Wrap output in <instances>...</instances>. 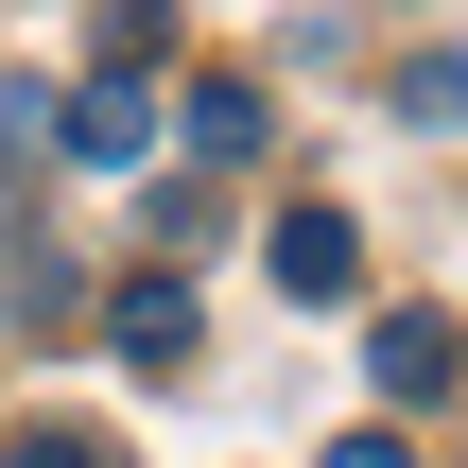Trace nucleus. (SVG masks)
<instances>
[{
	"label": "nucleus",
	"instance_id": "obj_1",
	"mask_svg": "<svg viewBox=\"0 0 468 468\" xmlns=\"http://www.w3.org/2000/svg\"><path fill=\"white\" fill-rule=\"evenodd\" d=\"M156 87L139 69H104V87H52V156H87V174H156Z\"/></svg>",
	"mask_w": 468,
	"mask_h": 468
},
{
	"label": "nucleus",
	"instance_id": "obj_2",
	"mask_svg": "<svg viewBox=\"0 0 468 468\" xmlns=\"http://www.w3.org/2000/svg\"><path fill=\"white\" fill-rule=\"evenodd\" d=\"M261 278H278L295 313H347V295H365V226H347V208H278V226H261Z\"/></svg>",
	"mask_w": 468,
	"mask_h": 468
},
{
	"label": "nucleus",
	"instance_id": "obj_3",
	"mask_svg": "<svg viewBox=\"0 0 468 468\" xmlns=\"http://www.w3.org/2000/svg\"><path fill=\"white\" fill-rule=\"evenodd\" d=\"M104 347H122V365H191V347H208V295H191L174 261H139V278L104 295Z\"/></svg>",
	"mask_w": 468,
	"mask_h": 468
},
{
	"label": "nucleus",
	"instance_id": "obj_4",
	"mask_svg": "<svg viewBox=\"0 0 468 468\" xmlns=\"http://www.w3.org/2000/svg\"><path fill=\"white\" fill-rule=\"evenodd\" d=\"M365 382H382V399H452V313H434V295L365 313Z\"/></svg>",
	"mask_w": 468,
	"mask_h": 468
},
{
	"label": "nucleus",
	"instance_id": "obj_5",
	"mask_svg": "<svg viewBox=\"0 0 468 468\" xmlns=\"http://www.w3.org/2000/svg\"><path fill=\"white\" fill-rule=\"evenodd\" d=\"M174 139H191V174H243V156L278 139V104H261V87H174Z\"/></svg>",
	"mask_w": 468,
	"mask_h": 468
},
{
	"label": "nucleus",
	"instance_id": "obj_6",
	"mask_svg": "<svg viewBox=\"0 0 468 468\" xmlns=\"http://www.w3.org/2000/svg\"><path fill=\"white\" fill-rule=\"evenodd\" d=\"M399 122H468V52H417L399 69Z\"/></svg>",
	"mask_w": 468,
	"mask_h": 468
},
{
	"label": "nucleus",
	"instance_id": "obj_7",
	"mask_svg": "<svg viewBox=\"0 0 468 468\" xmlns=\"http://www.w3.org/2000/svg\"><path fill=\"white\" fill-rule=\"evenodd\" d=\"M0 468H104L87 434H0Z\"/></svg>",
	"mask_w": 468,
	"mask_h": 468
},
{
	"label": "nucleus",
	"instance_id": "obj_8",
	"mask_svg": "<svg viewBox=\"0 0 468 468\" xmlns=\"http://www.w3.org/2000/svg\"><path fill=\"white\" fill-rule=\"evenodd\" d=\"M313 468H417V452H399V434H330Z\"/></svg>",
	"mask_w": 468,
	"mask_h": 468
}]
</instances>
